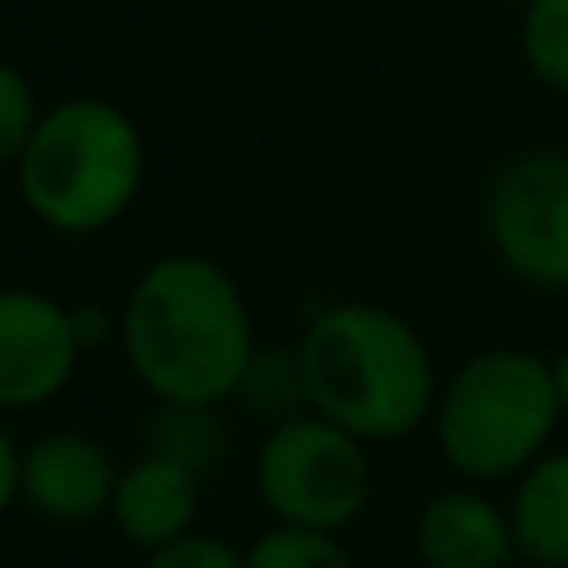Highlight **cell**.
Returning a JSON list of instances; mask_svg holds the SVG:
<instances>
[{"label":"cell","instance_id":"obj_1","mask_svg":"<svg viewBox=\"0 0 568 568\" xmlns=\"http://www.w3.org/2000/svg\"><path fill=\"white\" fill-rule=\"evenodd\" d=\"M255 349L250 300L215 255L150 260L120 300V354L155 404L220 409L240 394Z\"/></svg>","mask_w":568,"mask_h":568},{"label":"cell","instance_id":"obj_2","mask_svg":"<svg viewBox=\"0 0 568 568\" xmlns=\"http://www.w3.org/2000/svg\"><path fill=\"white\" fill-rule=\"evenodd\" d=\"M310 414L359 444H399L434 419L439 364L419 324L374 300H339L310 314L294 339Z\"/></svg>","mask_w":568,"mask_h":568},{"label":"cell","instance_id":"obj_3","mask_svg":"<svg viewBox=\"0 0 568 568\" xmlns=\"http://www.w3.org/2000/svg\"><path fill=\"white\" fill-rule=\"evenodd\" d=\"M10 175L36 225L65 240H90L120 225L145 195L150 145L125 105L105 95H70L45 105Z\"/></svg>","mask_w":568,"mask_h":568},{"label":"cell","instance_id":"obj_4","mask_svg":"<svg viewBox=\"0 0 568 568\" xmlns=\"http://www.w3.org/2000/svg\"><path fill=\"white\" fill-rule=\"evenodd\" d=\"M564 424L554 369L519 344L479 349L444 379L434 404V444L464 484H509L554 449Z\"/></svg>","mask_w":568,"mask_h":568},{"label":"cell","instance_id":"obj_5","mask_svg":"<svg viewBox=\"0 0 568 568\" xmlns=\"http://www.w3.org/2000/svg\"><path fill=\"white\" fill-rule=\"evenodd\" d=\"M255 494L275 524L344 534L374 499L369 444L320 414L275 424L255 449Z\"/></svg>","mask_w":568,"mask_h":568},{"label":"cell","instance_id":"obj_6","mask_svg":"<svg viewBox=\"0 0 568 568\" xmlns=\"http://www.w3.org/2000/svg\"><path fill=\"white\" fill-rule=\"evenodd\" d=\"M484 240L504 275L568 294V145H529L484 190Z\"/></svg>","mask_w":568,"mask_h":568},{"label":"cell","instance_id":"obj_7","mask_svg":"<svg viewBox=\"0 0 568 568\" xmlns=\"http://www.w3.org/2000/svg\"><path fill=\"white\" fill-rule=\"evenodd\" d=\"M80 349L70 304L30 284H0V414L55 404L75 379Z\"/></svg>","mask_w":568,"mask_h":568},{"label":"cell","instance_id":"obj_8","mask_svg":"<svg viewBox=\"0 0 568 568\" xmlns=\"http://www.w3.org/2000/svg\"><path fill=\"white\" fill-rule=\"evenodd\" d=\"M120 464L95 434L45 429L20 444V504L45 524H90L110 514Z\"/></svg>","mask_w":568,"mask_h":568},{"label":"cell","instance_id":"obj_9","mask_svg":"<svg viewBox=\"0 0 568 568\" xmlns=\"http://www.w3.org/2000/svg\"><path fill=\"white\" fill-rule=\"evenodd\" d=\"M414 554L424 568H509L519 564L509 509L479 494L474 484L464 489H439L414 514Z\"/></svg>","mask_w":568,"mask_h":568},{"label":"cell","instance_id":"obj_10","mask_svg":"<svg viewBox=\"0 0 568 568\" xmlns=\"http://www.w3.org/2000/svg\"><path fill=\"white\" fill-rule=\"evenodd\" d=\"M200 519V474L165 454H140L120 469L115 499H110V524L115 534L140 554H155L165 544L195 534Z\"/></svg>","mask_w":568,"mask_h":568},{"label":"cell","instance_id":"obj_11","mask_svg":"<svg viewBox=\"0 0 568 568\" xmlns=\"http://www.w3.org/2000/svg\"><path fill=\"white\" fill-rule=\"evenodd\" d=\"M509 524L519 559L568 568V449H549L514 479Z\"/></svg>","mask_w":568,"mask_h":568},{"label":"cell","instance_id":"obj_12","mask_svg":"<svg viewBox=\"0 0 568 568\" xmlns=\"http://www.w3.org/2000/svg\"><path fill=\"white\" fill-rule=\"evenodd\" d=\"M235 404L250 414V419H260L265 429H275V424H290L300 419V414H310V389H304V369H300V349H284V344H260L255 359H250L245 379H240V394Z\"/></svg>","mask_w":568,"mask_h":568},{"label":"cell","instance_id":"obj_13","mask_svg":"<svg viewBox=\"0 0 568 568\" xmlns=\"http://www.w3.org/2000/svg\"><path fill=\"white\" fill-rule=\"evenodd\" d=\"M519 60L534 85L568 100V0H524Z\"/></svg>","mask_w":568,"mask_h":568},{"label":"cell","instance_id":"obj_14","mask_svg":"<svg viewBox=\"0 0 568 568\" xmlns=\"http://www.w3.org/2000/svg\"><path fill=\"white\" fill-rule=\"evenodd\" d=\"M245 568H359V564H354V554L344 549L339 534L270 524V529L245 549Z\"/></svg>","mask_w":568,"mask_h":568},{"label":"cell","instance_id":"obj_15","mask_svg":"<svg viewBox=\"0 0 568 568\" xmlns=\"http://www.w3.org/2000/svg\"><path fill=\"white\" fill-rule=\"evenodd\" d=\"M150 454H165V459L185 464V469L205 474L220 454V419L215 409H175V404H160L155 424H150Z\"/></svg>","mask_w":568,"mask_h":568},{"label":"cell","instance_id":"obj_16","mask_svg":"<svg viewBox=\"0 0 568 568\" xmlns=\"http://www.w3.org/2000/svg\"><path fill=\"white\" fill-rule=\"evenodd\" d=\"M40 115H45V105H40L30 75L16 65V60H0V175L20 165Z\"/></svg>","mask_w":568,"mask_h":568},{"label":"cell","instance_id":"obj_17","mask_svg":"<svg viewBox=\"0 0 568 568\" xmlns=\"http://www.w3.org/2000/svg\"><path fill=\"white\" fill-rule=\"evenodd\" d=\"M140 568H245V549H235L220 534H185V539L165 544V549L145 554Z\"/></svg>","mask_w":568,"mask_h":568},{"label":"cell","instance_id":"obj_18","mask_svg":"<svg viewBox=\"0 0 568 568\" xmlns=\"http://www.w3.org/2000/svg\"><path fill=\"white\" fill-rule=\"evenodd\" d=\"M70 320H75V339L85 354L105 349V344H120V310L100 300H75L70 304Z\"/></svg>","mask_w":568,"mask_h":568},{"label":"cell","instance_id":"obj_19","mask_svg":"<svg viewBox=\"0 0 568 568\" xmlns=\"http://www.w3.org/2000/svg\"><path fill=\"white\" fill-rule=\"evenodd\" d=\"M20 504V444L10 439V429L0 424V519Z\"/></svg>","mask_w":568,"mask_h":568},{"label":"cell","instance_id":"obj_20","mask_svg":"<svg viewBox=\"0 0 568 568\" xmlns=\"http://www.w3.org/2000/svg\"><path fill=\"white\" fill-rule=\"evenodd\" d=\"M549 369H554V389H559V409H564V419H568V344L549 359Z\"/></svg>","mask_w":568,"mask_h":568},{"label":"cell","instance_id":"obj_21","mask_svg":"<svg viewBox=\"0 0 568 568\" xmlns=\"http://www.w3.org/2000/svg\"><path fill=\"white\" fill-rule=\"evenodd\" d=\"M509 568H549V564H529V559H519V564H509Z\"/></svg>","mask_w":568,"mask_h":568}]
</instances>
